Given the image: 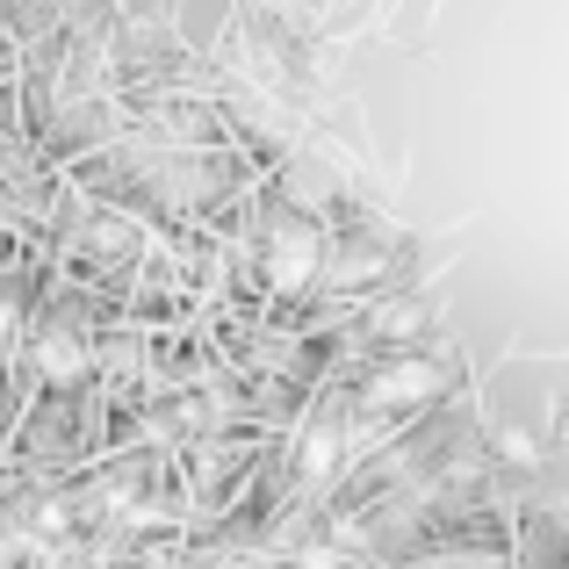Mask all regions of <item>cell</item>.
Wrapping results in <instances>:
<instances>
[{"label": "cell", "instance_id": "cell-1", "mask_svg": "<svg viewBox=\"0 0 569 569\" xmlns=\"http://www.w3.org/2000/svg\"><path fill=\"white\" fill-rule=\"evenodd\" d=\"M325 389H332L339 411H347L353 447H361V455H376V447L397 440L403 426L432 418L440 403H455L461 389H469V361H461L455 339L440 332V339H426V347L361 353V361H347Z\"/></svg>", "mask_w": 569, "mask_h": 569}, {"label": "cell", "instance_id": "cell-2", "mask_svg": "<svg viewBox=\"0 0 569 569\" xmlns=\"http://www.w3.org/2000/svg\"><path fill=\"white\" fill-rule=\"evenodd\" d=\"M325 223H332V274H325V296H318L325 318H353V310H368L376 296L411 281L418 238L403 231L397 217H382L368 194H353V188L325 194Z\"/></svg>", "mask_w": 569, "mask_h": 569}]
</instances>
